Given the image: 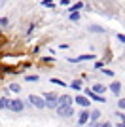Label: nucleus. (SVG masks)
<instances>
[{"label": "nucleus", "mask_w": 125, "mask_h": 127, "mask_svg": "<svg viewBox=\"0 0 125 127\" xmlns=\"http://www.w3.org/2000/svg\"><path fill=\"white\" fill-rule=\"evenodd\" d=\"M57 112H59V116H62V118H70L74 114V110H72V106H70V104H59Z\"/></svg>", "instance_id": "obj_1"}, {"label": "nucleus", "mask_w": 125, "mask_h": 127, "mask_svg": "<svg viewBox=\"0 0 125 127\" xmlns=\"http://www.w3.org/2000/svg\"><path fill=\"white\" fill-rule=\"evenodd\" d=\"M29 102H31L32 106H36V108H46V101L38 95H31L29 97Z\"/></svg>", "instance_id": "obj_2"}, {"label": "nucleus", "mask_w": 125, "mask_h": 127, "mask_svg": "<svg viewBox=\"0 0 125 127\" xmlns=\"http://www.w3.org/2000/svg\"><path fill=\"white\" fill-rule=\"evenodd\" d=\"M44 101H46V104L49 106V108H57V101H59V95H55V93H47Z\"/></svg>", "instance_id": "obj_3"}, {"label": "nucleus", "mask_w": 125, "mask_h": 127, "mask_svg": "<svg viewBox=\"0 0 125 127\" xmlns=\"http://www.w3.org/2000/svg\"><path fill=\"white\" fill-rule=\"evenodd\" d=\"M8 108L13 112H21L23 110V102L19 101V99H13V101H8Z\"/></svg>", "instance_id": "obj_4"}, {"label": "nucleus", "mask_w": 125, "mask_h": 127, "mask_svg": "<svg viewBox=\"0 0 125 127\" xmlns=\"http://www.w3.org/2000/svg\"><path fill=\"white\" fill-rule=\"evenodd\" d=\"M85 93H87V97H91L93 101H97V102H104V97H102V95H97V93H93L91 89H87Z\"/></svg>", "instance_id": "obj_5"}, {"label": "nucleus", "mask_w": 125, "mask_h": 127, "mask_svg": "<svg viewBox=\"0 0 125 127\" xmlns=\"http://www.w3.org/2000/svg\"><path fill=\"white\" fill-rule=\"evenodd\" d=\"M110 89H112L114 95H120V93H121V84H120V82H114V84L110 85Z\"/></svg>", "instance_id": "obj_6"}, {"label": "nucleus", "mask_w": 125, "mask_h": 127, "mask_svg": "<svg viewBox=\"0 0 125 127\" xmlns=\"http://www.w3.org/2000/svg\"><path fill=\"white\" fill-rule=\"evenodd\" d=\"M59 104H72V97H68V95H62V97H59Z\"/></svg>", "instance_id": "obj_7"}, {"label": "nucleus", "mask_w": 125, "mask_h": 127, "mask_svg": "<svg viewBox=\"0 0 125 127\" xmlns=\"http://www.w3.org/2000/svg\"><path fill=\"white\" fill-rule=\"evenodd\" d=\"M76 102H78L80 106H89V101H87V97H76Z\"/></svg>", "instance_id": "obj_8"}, {"label": "nucleus", "mask_w": 125, "mask_h": 127, "mask_svg": "<svg viewBox=\"0 0 125 127\" xmlns=\"http://www.w3.org/2000/svg\"><path fill=\"white\" fill-rule=\"evenodd\" d=\"M104 89H106L104 85H95V87H93V89H91V91H93V93H97V95H100V93H102Z\"/></svg>", "instance_id": "obj_9"}, {"label": "nucleus", "mask_w": 125, "mask_h": 127, "mask_svg": "<svg viewBox=\"0 0 125 127\" xmlns=\"http://www.w3.org/2000/svg\"><path fill=\"white\" fill-rule=\"evenodd\" d=\"M95 55H82V57H78V59H72V63H76V61H89V59H93Z\"/></svg>", "instance_id": "obj_10"}, {"label": "nucleus", "mask_w": 125, "mask_h": 127, "mask_svg": "<svg viewBox=\"0 0 125 127\" xmlns=\"http://www.w3.org/2000/svg\"><path fill=\"white\" fill-rule=\"evenodd\" d=\"M87 120H89V114H87V112H83L82 116H80V123L83 125V123H87Z\"/></svg>", "instance_id": "obj_11"}, {"label": "nucleus", "mask_w": 125, "mask_h": 127, "mask_svg": "<svg viewBox=\"0 0 125 127\" xmlns=\"http://www.w3.org/2000/svg\"><path fill=\"white\" fill-rule=\"evenodd\" d=\"M99 116H100V112H99V110H93L89 118H93V122H97V120H99Z\"/></svg>", "instance_id": "obj_12"}, {"label": "nucleus", "mask_w": 125, "mask_h": 127, "mask_svg": "<svg viewBox=\"0 0 125 127\" xmlns=\"http://www.w3.org/2000/svg\"><path fill=\"white\" fill-rule=\"evenodd\" d=\"M72 87H74V89H80V87H82V82H80V80H74V82H72Z\"/></svg>", "instance_id": "obj_13"}, {"label": "nucleus", "mask_w": 125, "mask_h": 127, "mask_svg": "<svg viewBox=\"0 0 125 127\" xmlns=\"http://www.w3.org/2000/svg\"><path fill=\"white\" fill-rule=\"evenodd\" d=\"M0 108H8V99H0Z\"/></svg>", "instance_id": "obj_14"}, {"label": "nucleus", "mask_w": 125, "mask_h": 127, "mask_svg": "<svg viewBox=\"0 0 125 127\" xmlns=\"http://www.w3.org/2000/svg\"><path fill=\"white\" fill-rule=\"evenodd\" d=\"M51 82H53V84H57V85H62V87H64V82H62V80H57V78H53Z\"/></svg>", "instance_id": "obj_15"}, {"label": "nucleus", "mask_w": 125, "mask_h": 127, "mask_svg": "<svg viewBox=\"0 0 125 127\" xmlns=\"http://www.w3.org/2000/svg\"><path fill=\"white\" fill-rule=\"evenodd\" d=\"M80 8H82V4H80V2H78V4H74L72 8H70V11H78Z\"/></svg>", "instance_id": "obj_16"}, {"label": "nucleus", "mask_w": 125, "mask_h": 127, "mask_svg": "<svg viewBox=\"0 0 125 127\" xmlns=\"http://www.w3.org/2000/svg\"><path fill=\"white\" fill-rule=\"evenodd\" d=\"M10 89H11V91H15V93H17V91H19L21 87H19L17 84H11V85H10Z\"/></svg>", "instance_id": "obj_17"}, {"label": "nucleus", "mask_w": 125, "mask_h": 127, "mask_svg": "<svg viewBox=\"0 0 125 127\" xmlns=\"http://www.w3.org/2000/svg\"><path fill=\"white\" fill-rule=\"evenodd\" d=\"M27 82H36V80H38V76H27Z\"/></svg>", "instance_id": "obj_18"}, {"label": "nucleus", "mask_w": 125, "mask_h": 127, "mask_svg": "<svg viewBox=\"0 0 125 127\" xmlns=\"http://www.w3.org/2000/svg\"><path fill=\"white\" fill-rule=\"evenodd\" d=\"M118 104H120V108H121V110H125V99H121V101L118 102Z\"/></svg>", "instance_id": "obj_19"}, {"label": "nucleus", "mask_w": 125, "mask_h": 127, "mask_svg": "<svg viewBox=\"0 0 125 127\" xmlns=\"http://www.w3.org/2000/svg\"><path fill=\"white\" fill-rule=\"evenodd\" d=\"M42 4H44V6H49V8H51V6H53V2H51V0H44Z\"/></svg>", "instance_id": "obj_20"}, {"label": "nucleus", "mask_w": 125, "mask_h": 127, "mask_svg": "<svg viewBox=\"0 0 125 127\" xmlns=\"http://www.w3.org/2000/svg\"><path fill=\"white\" fill-rule=\"evenodd\" d=\"M102 72H104V74H106V76H114V72H112V70H108V68H104Z\"/></svg>", "instance_id": "obj_21"}, {"label": "nucleus", "mask_w": 125, "mask_h": 127, "mask_svg": "<svg viewBox=\"0 0 125 127\" xmlns=\"http://www.w3.org/2000/svg\"><path fill=\"white\" fill-rule=\"evenodd\" d=\"M70 19H72V21H78L80 15H78V13H72V15H70Z\"/></svg>", "instance_id": "obj_22"}, {"label": "nucleus", "mask_w": 125, "mask_h": 127, "mask_svg": "<svg viewBox=\"0 0 125 127\" xmlns=\"http://www.w3.org/2000/svg\"><path fill=\"white\" fill-rule=\"evenodd\" d=\"M118 40H120V42H123V44H125V34H118Z\"/></svg>", "instance_id": "obj_23"}, {"label": "nucleus", "mask_w": 125, "mask_h": 127, "mask_svg": "<svg viewBox=\"0 0 125 127\" xmlns=\"http://www.w3.org/2000/svg\"><path fill=\"white\" fill-rule=\"evenodd\" d=\"M100 127H112V123H102Z\"/></svg>", "instance_id": "obj_24"}, {"label": "nucleus", "mask_w": 125, "mask_h": 127, "mask_svg": "<svg viewBox=\"0 0 125 127\" xmlns=\"http://www.w3.org/2000/svg\"><path fill=\"white\" fill-rule=\"evenodd\" d=\"M120 127H125V118H123V122L120 123Z\"/></svg>", "instance_id": "obj_25"}]
</instances>
